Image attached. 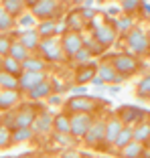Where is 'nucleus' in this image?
I'll use <instances>...</instances> for the list:
<instances>
[{
	"label": "nucleus",
	"mask_w": 150,
	"mask_h": 158,
	"mask_svg": "<svg viewBox=\"0 0 150 158\" xmlns=\"http://www.w3.org/2000/svg\"><path fill=\"white\" fill-rule=\"evenodd\" d=\"M103 103H110L106 99H99L98 95H71L67 102H63L65 114H91L95 116L98 110H102Z\"/></svg>",
	"instance_id": "1"
},
{
	"label": "nucleus",
	"mask_w": 150,
	"mask_h": 158,
	"mask_svg": "<svg viewBox=\"0 0 150 158\" xmlns=\"http://www.w3.org/2000/svg\"><path fill=\"white\" fill-rule=\"evenodd\" d=\"M103 59H108L110 63H112V67L122 75L124 79H128V77H132V75L140 73L142 69H146L144 63H142L138 57L130 55V53H112V55L103 57Z\"/></svg>",
	"instance_id": "2"
},
{
	"label": "nucleus",
	"mask_w": 150,
	"mask_h": 158,
	"mask_svg": "<svg viewBox=\"0 0 150 158\" xmlns=\"http://www.w3.org/2000/svg\"><path fill=\"white\" fill-rule=\"evenodd\" d=\"M27 8L39 23L43 20H57L63 12V2L59 0H27Z\"/></svg>",
	"instance_id": "3"
},
{
	"label": "nucleus",
	"mask_w": 150,
	"mask_h": 158,
	"mask_svg": "<svg viewBox=\"0 0 150 158\" xmlns=\"http://www.w3.org/2000/svg\"><path fill=\"white\" fill-rule=\"evenodd\" d=\"M124 39H126L128 49L134 53V57H136V55H140V57L150 55V37H148V33H146L144 28L132 27L130 33L124 35Z\"/></svg>",
	"instance_id": "4"
},
{
	"label": "nucleus",
	"mask_w": 150,
	"mask_h": 158,
	"mask_svg": "<svg viewBox=\"0 0 150 158\" xmlns=\"http://www.w3.org/2000/svg\"><path fill=\"white\" fill-rule=\"evenodd\" d=\"M37 55L41 57L45 63H61L65 61V53L61 47V39L59 37H51V39H43L41 45L37 49Z\"/></svg>",
	"instance_id": "5"
},
{
	"label": "nucleus",
	"mask_w": 150,
	"mask_h": 158,
	"mask_svg": "<svg viewBox=\"0 0 150 158\" xmlns=\"http://www.w3.org/2000/svg\"><path fill=\"white\" fill-rule=\"evenodd\" d=\"M116 116L124 126H132V128L142 122H150V112L138 106H120L116 110Z\"/></svg>",
	"instance_id": "6"
},
{
	"label": "nucleus",
	"mask_w": 150,
	"mask_h": 158,
	"mask_svg": "<svg viewBox=\"0 0 150 158\" xmlns=\"http://www.w3.org/2000/svg\"><path fill=\"white\" fill-rule=\"evenodd\" d=\"M103 138H106V120L103 118H95L94 124L89 126L87 134L83 136V144L91 146V148H102Z\"/></svg>",
	"instance_id": "7"
},
{
	"label": "nucleus",
	"mask_w": 150,
	"mask_h": 158,
	"mask_svg": "<svg viewBox=\"0 0 150 158\" xmlns=\"http://www.w3.org/2000/svg\"><path fill=\"white\" fill-rule=\"evenodd\" d=\"M114 20L116 19H110L103 27L91 31V39H95L103 49H110V47L118 41V31H116V27H114Z\"/></svg>",
	"instance_id": "8"
},
{
	"label": "nucleus",
	"mask_w": 150,
	"mask_h": 158,
	"mask_svg": "<svg viewBox=\"0 0 150 158\" xmlns=\"http://www.w3.org/2000/svg\"><path fill=\"white\" fill-rule=\"evenodd\" d=\"M95 116L91 114H71L69 122H71V136L77 140H83V136L87 134L89 126L94 124Z\"/></svg>",
	"instance_id": "9"
},
{
	"label": "nucleus",
	"mask_w": 150,
	"mask_h": 158,
	"mask_svg": "<svg viewBox=\"0 0 150 158\" xmlns=\"http://www.w3.org/2000/svg\"><path fill=\"white\" fill-rule=\"evenodd\" d=\"M98 77L103 81V85H122L124 81H126V79L112 67V63H110L108 59H102L98 63Z\"/></svg>",
	"instance_id": "10"
},
{
	"label": "nucleus",
	"mask_w": 150,
	"mask_h": 158,
	"mask_svg": "<svg viewBox=\"0 0 150 158\" xmlns=\"http://www.w3.org/2000/svg\"><path fill=\"white\" fill-rule=\"evenodd\" d=\"M61 47L65 53V59L73 61V57L77 55V51L83 49V35L81 33H67L61 37Z\"/></svg>",
	"instance_id": "11"
},
{
	"label": "nucleus",
	"mask_w": 150,
	"mask_h": 158,
	"mask_svg": "<svg viewBox=\"0 0 150 158\" xmlns=\"http://www.w3.org/2000/svg\"><path fill=\"white\" fill-rule=\"evenodd\" d=\"M14 41H19L31 55H35L37 49H39V45H41V37H39L37 28H24V31H20V33H14Z\"/></svg>",
	"instance_id": "12"
},
{
	"label": "nucleus",
	"mask_w": 150,
	"mask_h": 158,
	"mask_svg": "<svg viewBox=\"0 0 150 158\" xmlns=\"http://www.w3.org/2000/svg\"><path fill=\"white\" fill-rule=\"evenodd\" d=\"M122 128H124V124L118 120L116 114H114V116H110L108 120H106V138H103V146H102V148H114L116 138L120 136Z\"/></svg>",
	"instance_id": "13"
},
{
	"label": "nucleus",
	"mask_w": 150,
	"mask_h": 158,
	"mask_svg": "<svg viewBox=\"0 0 150 158\" xmlns=\"http://www.w3.org/2000/svg\"><path fill=\"white\" fill-rule=\"evenodd\" d=\"M37 110L33 103H24V106L16 107V128H33L35 120H37Z\"/></svg>",
	"instance_id": "14"
},
{
	"label": "nucleus",
	"mask_w": 150,
	"mask_h": 158,
	"mask_svg": "<svg viewBox=\"0 0 150 158\" xmlns=\"http://www.w3.org/2000/svg\"><path fill=\"white\" fill-rule=\"evenodd\" d=\"M95 75H98V63H95V61L77 65V69H75V83L73 85H89Z\"/></svg>",
	"instance_id": "15"
},
{
	"label": "nucleus",
	"mask_w": 150,
	"mask_h": 158,
	"mask_svg": "<svg viewBox=\"0 0 150 158\" xmlns=\"http://www.w3.org/2000/svg\"><path fill=\"white\" fill-rule=\"evenodd\" d=\"M53 120H55V116H53L49 110H41V112L37 114V120H35V124H33L35 136L53 134Z\"/></svg>",
	"instance_id": "16"
},
{
	"label": "nucleus",
	"mask_w": 150,
	"mask_h": 158,
	"mask_svg": "<svg viewBox=\"0 0 150 158\" xmlns=\"http://www.w3.org/2000/svg\"><path fill=\"white\" fill-rule=\"evenodd\" d=\"M47 73H31V71H23V75L19 77V83H20V91L27 93L31 89H35L37 85H41L43 81H47Z\"/></svg>",
	"instance_id": "17"
},
{
	"label": "nucleus",
	"mask_w": 150,
	"mask_h": 158,
	"mask_svg": "<svg viewBox=\"0 0 150 158\" xmlns=\"http://www.w3.org/2000/svg\"><path fill=\"white\" fill-rule=\"evenodd\" d=\"M20 99H23V91H8V89H0V112L16 110V106H19Z\"/></svg>",
	"instance_id": "18"
},
{
	"label": "nucleus",
	"mask_w": 150,
	"mask_h": 158,
	"mask_svg": "<svg viewBox=\"0 0 150 158\" xmlns=\"http://www.w3.org/2000/svg\"><path fill=\"white\" fill-rule=\"evenodd\" d=\"M65 24H67V31H69V33H81V35H83V31L87 28V24H85L79 8L71 10V12L67 14V16H65Z\"/></svg>",
	"instance_id": "19"
},
{
	"label": "nucleus",
	"mask_w": 150,
	"mask_h": 158,
	"mask_svg": "<svg viewBox=\"0 0 150 158\" xmlns=\"http://www.w3.org/2000/svg\"><path fill=\"white\" fill-rule=\"evenodd\" d=\"M0 6L16 20V19H20L24 14V10H27V0H2Z\"/></svg>",
	"instance_id": "20"
},
{
	"label": "nucleus",
	"mask_w": 150,
	"mask_h": 158,
	"mask_svg": "<svg viewBox=\"0 0 150 158\" xmlns=\"http://www.w3.org/2000/svg\"><path fill=\"white\" fill-rule=\"evenodd\" d=\"M31 102H41V99H49L53 95V89H51V83H49V79L47 81H43L41 85H37L35 89H31V91L24 93Z\"/></svg>",
	"instance_id": "21"
},
{
	"label": "nucleus",
	"mask_w": 150,
	"mask_h": 158,
	"mask_svg": "<svg viewBox=\"0 0 150 158\" xmlns=\"http://www.w3.org/2000/svg\"><path fill=\"white\" fill-rule=\"evenodd\" d=\"M47 69H49V63H45L37 53L31 55L27 61H23V71H31V73H47Z\"/></svg>",
	"instance_id": "22"
},
{
	"label": "nucleus",
	"mask_w": 150,
	"mask_h": 158,
	"mask_svg": "<svg viewBox=\"0 0 150 158\" xmlns=\"http://www.w3.org/2000/svg\"><path fill=\"white\" fill-rule=\"evenodd\" d=\"M134 142H140L142 146L150 144V122H142V124L134 126Z\"/></svg>",
	"instance_id": "23"
},
{
	"label": "nucleus",
	"mask_w": 150,
	"mask_h": 158,
	"mask_svg": "<svg viewBox=\"0 0 150 158\" xmlns=\"http://www.w3.org/2000/svg\"><path fill=\"white\" fill-rule=\"evenodd\" d=\"M146 150V146H142L140 142H134L132 140L128 146H124L120 152H118V156L120 158H142V152Z\"/></svg>",
	"instance_id": "24"
},
{
	"label": "nucleus",
	"mask_w": 150,
	"mask_h": 158,
	"mask_svg": "<svg viewBox=\"0 0 150 158\" xmlns=\"http://www.w3.org/2000/svg\"><path fill=\"white\" fill-rule=\"evenodd\" d=\"M51 140H53V144H55V146H59V148H63V150L75 148V144L79 142V140L73 138L71 134H57V132H53Z\"/></svg>",
	"instance_id": "25"
},
{
	"label": "nucleus",
	"mask_w": 150,
	"mask_h": 158,
	"mask_svg": "<svg viewBox=\"0 0 150 158\" xmlns=\"http://www.w3.org/2000/svg\"><path fill=\"white\" fill-rule=\"evenodd\" d=\"M35 28H37L41 41H43V39L57 37V20H43V23H39Z\"/></svg>",
	"instance_id": "26"
},
{
	"label": "nucleus",
	"mask_w": 150,
	"mask_h": 158,
	"mask_svg": "<svg viewBox=\"0 0 150 158\" xmlns=\"http://www.w3.org/2000/svg\"><path fill=\"white\" fill-rule=\"evenodd\" d=\"M53 132H57V134H71L69 114H57L55 120H53Z\"/></svg>",
	"instance_id": "27"
},
{
	"label": "nucleus",
	"mask_w": 150,
	"mask_h": 158,
	"mask_svg": "<svg viewBox=\"0 0 150 158\" xmlns=\"http://www.w3.org/2000/svg\"><path fill=\"white\" fill-rule=\"evenodd\" d=\"M0 71H6V73L14 75V77H20L23 75V63L14 61L12 57H4L2 63H0Z\"/></svg>",
	"instance_id": "28"
},
{
	"label": "nucleus",
	"mask_w": 150,
	"mask_h": 158,
	"mask_svg": "<svg viewBox=\"0 0 150 158\" xmlns=\"http://www.w3.org/2000/svg\"><path fill=\"white\" fill-rule=\"evenodd\" d=\"M0 89H8V91H20V83L19 77L6 73V71H0Z\"/></svg>",
	"instance_id": "29"
},
{
	"label": "nucleus",
	"mask_w": 150,
	"mask_h": 158,
	"mask_svg": "<svg viewBox=\"0 0 150 158\" xmlns=\"http://www.w3.org/2000/svg\"><path fill=\"white\" fill-rule=\"evenodd\" d=\"M134 140V128L132 126H124L122 128V132H120V136L116 138V144H114V148L120 152V150L124 148V146H128Z\"/></svg>",
	"instance_id": "30"
},
{
	"label": "nucleus",
	"mask_w": 150,
	"mask_h": 158,
	"mask_svg": "<svg viewBox=\"0 0 150 158\" xmlns=\"http://www.w3.org/2000/svg\"><path fill=\"white\" fill-rule=\"evenodd\" d=\"M35 138L33 128H14L12 130V144H23V142H31Z\"/></svg>",
	"instance_id": "31"
},
{
	"label": "nucleus",
	"mask_w": 150,
	"mask_h": 158,
	"mask_svg": "<svg viewBox=\"0 0 150 158\" xmlns=\"http://www.w3.org/2000/svg\"><path fill=\"white\" fill-rule=\"evenodd\" d=\"M8 57H12L14 61L23 63V61H27L28 57H31V53H28L19 41H12V45H10V51H8Z\"/></svg>",
	"instance_id": "32"
},
{
	"label": "nucleus",
	"mask_w": 150,
	"mask_h": 158,
	"mask_svg": "<svg viewBox=\"0 0 150 158\" xmlns=\"http://www.w3.org/2000/svg\"><path fill=\"white\" fill-rule=\"evenodd\" d=\"M16 24V20L0 6V35H6L8 31H12V27Z\"/></svg>",
	"instance_id": "33"
},
{
	"label": "nucleus",
	"mask_w": 150,
	"mask_h": 158,
	"mask_svg": "<svg viewBox=\"0 0 150 158\" xmlns=\"http://www.w3.org/2000/svg\"><path fill=\"white\" fill-rule=\"evenodd\" d=\"M83 47L87 49L89 53H91V57H99V55H103V51H106V49H103V47L99 45L95 39L85 37V35H83Z\"/></svg>",
	"instance_id": "34"
},
{
	"label": "nucleus",
	"mask_w": 150,
	"mask_h": 158,
	"mask_svg": "<svg viewBox=\"0 0 150 158\" xmlns=\"http://www.w3.org/2000/svg\"><path fill=\"white\" fill-rule=\"evenodd\" d=\"M136 95H138V98H142V99H150V73L144 75V77L138 81Z\"/></svg>",
	"instance_id": "35"
},
{
	"label": "nucleus",
	"mask_w": 150,
	"mask_h": 158,
	"mask_svg": "<svg viewBox=\"0 0 150 158\" xmlns=\"http://www.w3.org/2000/svg\"><path fill=\"white\" fill-rule=\"evenodd\" d=\"M0 124L4 126V128H8V130H14L16 128V110L0 114Z\"/></svg>",
	"instance_id": "36"
},
{
	"label": "nucleus",
	"mask_w": 150,
	"mask_h": 158,
	"mask_svg": "<svg viewBox=\"0 0 150 158\" xmlns=\"http://www.w3.org/2000/svg\"><path fill=\"white\" fill-rule=\"evenodd\" d=\"M114 27H116L118 33L128 35V33H130V28L134 27V24H132V16H126V14H124L122 19H116V20H114Z\"/></svg>",
	"instance_id": "37"
},
{
	"label": "nucleus",
	"mask_w": 150,
	"mask_h": 158,
	"mask_svg": "<svg viewBox=\"0 0 150 158\" xmlns=\"http://www.w3.org/2000/svg\"><path fill=\"white\" fill-rule=\"evenodd\" d=\"M12 146V130L0 124V150H6Z\"/></svg>",
	"instance_id": "38"
},
{
	"label": "nucleus",
	"mask_w": 150,
	"mask_h": 158,
	"mask_svg": "<svg viewBox=\"0 0 150 158\" xmlns=\"http://www.w3.org/2000/svg\"><path fill=\"white\" fill-rule=\"evenodd\" d=\"M120 10H122L126 16H130L132 12L140 10V0H122V2H120Z\"/></svg>",
	"instance_id": "39"
},
{
	"label": "nucleus",
	"mask_w": 150,
	"mask_h": 158,
	"mask_svg": "<svg viewBox=\"0 0 150 158\" xmlns=\"http://www.w3.org/2000/svg\"><path fill=\"white\" fill-rule=\"evenodd\" d=\"M12 41H14V39H10V35H0V59L8 57V51H10Z\"/></svg>",
	"instance_id": "40"
},
{
	"label": "nucleus",
	"mask_w": 150,
	"mask_h": 158,
	"mask_svg": "<svg viewBox=\"0 0 150 158\" xmlns=\"http://www.w3.org/2000/svg\"><path fill=\"white\" fill-rule=\"evenodd\" d=\"M19 24L23 27V31H24V28H35V27L39 24V20L35 19L31 12H27V14H23V16L19 19Z\"/></svg>",
	"instance_id": "41"
},
{
	"label": "nucleus",
	"mask_w": 150,
	"mask_h": 158,
	"mask_svg": "<svg viewBox=\"0 0 150 158\" xmlns=\"http://www.w3.org/2000/svg\"><path fill=\"white\" fill-rule=\"evenodd\" d=\"M49 83H51V89H53V93H55V95H61V93H65L67 89H71L69 85H65L63 81H57L55 77L49 79Z\"/></svg>",
	"instance_id": "42"
},
{
	"label": "nucleus",
	"mask_w": 150,
	"mask_h": 158,
	"mask_svg": "<svg viewBox=\"0 0 150 158\" xmlns=\"http://www.w3.org/2000/svg\"><path fill=\"white\" fill-rule=\"evenodd\" d=\"M61 158H83V154L75 148H69V150H61Z\"/></svg>",
	"instance_id": "43"
},
{
	"label": "nucleus",
	"mask_w": 150,
	"mask_h": 158,
	"mask_svg": "<svg viewBox=\"0 0 150 158\" xmlns=\"http://www.w3.org/2000/svg\"><path fill=\"white\" fill-rule=\"evenodd\" d=\"M73 95H87V87L85 85H71V89H69Z\"/></svg>",
	"instance_id": "44"
},
{
	"label": "nucleus",
	"mask_w": 150,
	"mask_h": 158,
	"mask_svg": "<svg viewBox=\"0 0 150 158\" xmlns=\"http://www.w3.org/2000/svg\"><path fill=\"white\" fill-rule=\"evenodd\" d=\"M47 102L51 103V106H61V103H63V99H61V95H55V93H53V95L47 99Z\"/></svg>",
	"instance_id": "45"
},
{
	"label": "nucleus",
	"mask_w": 150,
	"mask_h": 158,
	"mask_svg": "<svg viewBox=\"0 0 150 158\" xmlns=\"http://www.w3.org/2000/svg\"><path fill=\"white\" fill-rule=\"evenodd\" d=\"M140 12L144 16H150V2H140Z\"/></svg>",
	"instance_id": "46"
},
{
	"label": "nucleus",
	"mask_w": 150,
	"mask_h": 158,
	"mask_svg": "<svg viewBox=\"0 0 150 158\" xmlns=\"http://www.w3.org/2000/svg\"><path fill=\"white\" fill-rule=\"evenodd\" d=\"M108 91L112 93V95H116V93H120V85H110V87H108Z\"/></svg>",
	"instance_id": "47"
},
{
	"label": "nucleus",
	"mask_w": 150,
	"mask_h": 158,
	"mask_svg": "<svg viewBox=\"0 0 150 158\" xmlns=\"http://www.w3.org/2000/svg\"><path fill=\"white\" fill-rule=\"evenodd\" d=\"M142 158H150V148H146L144 152H142Z\"/></svg>",
	"instance_id": "48"
},
{
	"label": "nucleus",
	"mask_w": 150,
	"mask_h": 158,
	"mask_svg": "<svg viewBox=\"0 0 150 158\" xmlns=\"http://www.w3.org/2000/svg\"><path fill=\"white\" fill-rule=\"evenodd\" d=\"M49 158H61V154H51Z\"/></svg>",
	"instance_id": "49"
},
{
	"label": "nucleus",
	"mask_w": 150,
	"mask_h": 158,
	"mask_svg": "<svg viewBox=\"0 0 150 158\" xmlns=\"http://www.w3.org/2000/svg\"><path fill=\"white\" fill-rule=\"evenodd\" d=\"M14 158H31V156H27V154H20V156H14Z\"/></svg>",
	"instance_id": "50"
},
{
	"label": "nucleus",
	"mask_w": 150,
	"mask_h": 158,
	"mask_svg": "<svg viewBox=\"0 0 150 158\" xmlns=\"http://www.w3.org/2000/svg\"><path fill=\"white\" fill-rule=\"evenodd\" d=\"M0 158H10V156H0Z\"/></svg>",
	"instance_id": "51"
},
{
	"label": "nucleus",
	"mask_w": 150,
	"mask_h": 158,
	"mask_svg": "<svg viewBox=\"0 0 150 158\" xmlns=\"http://www.w3.org/2000/svg\"><path fill=\"white\" fill-rule=\"evenodd\" d=\"M148 37H150V27H148Z\"/></svg>",
	"instance_id": "52"
}]
</instances>
